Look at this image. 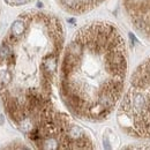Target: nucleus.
I'll return each instance as SVG.
<instances>
[{
  "label": "nucleus",
  "mask_w": 150,
  "mask_h": 150,
  "mask_svg": "<svg viewBox=\"0 0 150 150\" xmlns=\"http://www.w3.org/2000/svg\"><path fill=\"white\" fill-rule=\"evenodd\" d=\"M68 53L72 54L75 58H79V57L82 54V44L81 43H77L74 42L69 45V49H68Z\"/></svg>",
  "instance_id": "1"
},
{
  "label": "nucleus",
  "mask_w": 150,
  "mask_h": 150,
  "mask_svg": "<svg viewBox=\"0 0 150 150\" xmlns=\"http://www.w3.org/2000/svg\"><path fill=\"white\" fill-rule=\"evenodd\" d=\"M23 33H24V23H23L22 21H20V20L15 21V22L13 23V25H12V34H13L14 36L19 37Z\"/></svg>",
  "instance_id": "2"
},
{
  "label": "nucleus",
  "mask_w": 150,
  "mask_h": 150,
  "mask_svg": "<svg viewBox=\"0 0 150 150\" xmlns=\"http://www.w3.org/2000/svg\"><path fill=\"white\" fill-rule=\"evenodd\" d=\"M44 68L49 73H53L57 68V61L53 57H49L44 61Z\"/></svg>",
  "instance_id": "3"
},
{
  "label": "nucleus",
  "mask_w": 150,
  "mask_h": 150,
  "mask_svg": "<svg viewBox=\"0 0 150 150\" xmlns=\"http://www.w3.org/2000/svg\"><path fill=\"white\" fill-rule=\"evenodd\" d=\"M69 136L71 137H73V139H80L81 136H82V131H81V128H79V127H72L71 129H69Z\"/></svg>",
  "instance_id": "4"
},
{
  "label": "nucleus",
  "mask_w": 150,
  "mask_h": 150,
  "mask_svg": "<svg viewBox=\"0 0 150 150\" xmlns=\"http://www.w3.org/2000/svg\"><path fill=\"white\" fill-rule=\"evenodd\" d=\"M11 54V50H9V47L7 46V45H2L1 47H0V58L2 59H6L7 57Z\"/></svg>",
  "instance_id": "5"
},
{
  "label": "nucleus",
  "mask_w": 150,
  "mask_h": 150,
  "mask_svg": "<svg viewBox=\"0 0 150 150\" xmlns=\"http://www.w3.org/2000/svg\"><path fill=\"white\" fill-rule=\"evenodd\" d=\"M28 0H14V2L16 4V5H21V4H24V2H27Z\"/></svg>",
  "instance_id": "6"
},
{
  "label": "nucleus",
  "mask_w": 150,
  "mask_h": 150,
  "mask_svg": "<svg viewBox=\"0 0 150 150\" xmlns=\"http://www.w3.org/2000/svg\"><path fill=\"white\" fill-rule=\"evenodd\" d=\"M4 121H5L4 115H0V125H2V124H4Z\"/></svg>",
  "instance_id": "7"
}]
</instances>
